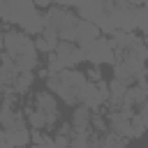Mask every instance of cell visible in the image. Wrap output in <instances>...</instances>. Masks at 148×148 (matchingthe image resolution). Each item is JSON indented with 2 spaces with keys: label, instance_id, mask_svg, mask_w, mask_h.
Masks as SVG:
<instances>
[{
  "label": "cell",
  "instance_id": "cell-1",
  "mask_svg": "<svg viewBox=\"0 0 148 148\" xmlns=\"http://www.w3.org/2000/svg\"><path fill=\"white\" fill-rule=\"evenodd\" d=\"M86 83H88L86 72H79V69H65V72H60L56 76H46L49 92H56L69 106H76L79 104V95L86 88Z\"/></svg>",
  "mask_w": 148,
  "mask_h": 148
},
{
  "label": "cell",
  "instance_id": "cell-2",
  "mask_svg": "<svg viewBox=\"0 0 148 148\" xmlns=\"http://www.w3.org/2000/svg\"><path fill=\"white\" fill-rule=\"evenodd\" d=\"M44 21H46V28L53 30L60 42H74L76 44V23H79V14H74L69 7H60V5H53L46 9L44 14Z\"/></svg>",
  "mask_w": 148,
  "mask_h": 148
},
{
  "label": "cell",
  "instance_id": "cell-3",
  "mask_svg": "<svg viewBox=\"0 0 148 148\" xmlns=\"http://www.w3.org/2000/svg\"><path fill=\"white\" fill-rule=\"evenodd\" d=\"M2 44H5V51L12 56V58H21V56H37V49H35V39L21 30H5L2 32Z\"/></svg>",
  "mask_w": 148,
  "mask_h": 148
},
{
  "label": "cell",
  "instance_id": "cell-4",
  "mask_svg": "<svg viewBox=\"0 0 148 148\" xmlns=\"http://www.w3.org/2000/svg\"><path fill=\"white\" fill-rule=\"evenodd\" d=\"M106 102H109V81H104V79L97 81V83L88 81L86 88L79 95V104L88 106L92 113H99V109L106 106Z\"/></svg>",
  "mask_w": 148,
  "mask_h": 148
},
{
  "label": "cell",
  "instance_id": "cell-5",
  "mask_svg": "<svg viewBox=\"0 0 148 148\" xmlns=\"http://www.w3.org/2000/svg\"><path fill=\"white\" fill-rule=\"evenodd\" d=\"M32 12H37L35 0H5L0 5V18L16 25H21Z\"/></svg>",
  "mask_w": 148,
  "mask_h": 148
},
{
  "label": "cell",
  "instance_id": "cell-6",
  "mask_svg": "<svg viewBox=\"0 0 148 148\" xmlns=\"http://www.w3.org/2000/svg\"><path fill=\"white\" fill-rule=\"evenodd\" d=\"M83 53H86V60H88L92 67H99V65H113V60H116V51H113L109 37H97Z\"/></svg>",
  "mask_w": 148,
  "mask_h": 148
},
{
  "label": "cell",
  "instance_id": "cell-7",
  "mask_svg": "<svg viewBox=\"0 0 148 148\" xmlns=\"http://www.w3.org/2000/svg\"><path fill=\"white\" fill-rule=\"evenodd\" d=\"M35 109H39L44 116H46V120H49V127L46 130H51V127H56V123L60 120V109H58V102H56V97H53V92H37L35 95Z\"/></svg>",
  "mask_w": 148,
  "mask_h": 148
},
{
  "label": "cell",
  "instance_id": "cell-8",
  "mask_svg": "<svg viewBox=\"0 0 148 148\" xmlns=\"http://www.w3.org/2000/svg\"><path fill=\"white\" fill-rule=\"evenodd\" d=\"M76 14L83 21H90L95 25H102V21L106 16V0H83L76 7Z\"/></svg>",
  "mask_w": 148,
  "mask_h": 148
},
{
  "label": "cell",
  "instance_id": "cell-9",
  "mask_svg": "<svg viewBox=\"0 0 148 148\" xmlns=\"http://www.w3.org/2000/svg\"><path fill=\"white\" fill-rule=\"evenodd\" d=\"M56 56L62 60V65H65L67 69H76V65H79L81 60H86V53H83L74 42H60V44L56 46Z\"/></svg>",
  "mask_w": 148,
  "mask_h": 148
},
{
  "label": "cell",
  "instance_id": "cell-10",
  "mask_svg": "<svg viewBox=\"0 0 148 148\" xmlns=\"http://www.w3.org/2000/svg\"><path fill=\"white\" fill-rule=\"evenodd\" d=\"M97 37H102L99 25H95V23H90V21L79 18V23H76V46H79L81 51H86V49H88Z\"/></svg>",
  "mask_w": 148,
  "mask_h": 148
},
{
  "label": "cell",
  "instance_id": "cell-11",
  "mask_svg": "<svg viewBox=\"0 0 148 148\" xmlns=\"http://www.w3.org/2000/svg\"><path fill=\"white\" fill-rule=\"evenodd\" d=\"M132 118H127L123 111H106V123H109V132L123 136V139H132V125H130Z\"/></svg>",
  "mask_w": 148,
  "mask_h": 148
},
{
  "label": "cell",
  "instance_id": "cell-12",
  "mask_svg": "<svg viewBox=\"0 0 148 148\" xmlns=\"http://www.w3.org/2000/svg\"><path fill=\"white\" fill-rule=\"evenodd\" d=\"M5 136H7V141L12 143V148H25L28 143H32V141H30L28 123H25V125H16V127L5 130Z\"/></svg>",
  "mask_w": 148,
  "mask_h": 148
},
{
  "label": "cell",
  "instance_id": "cell-13",
  "mask_svg": "<svg viewBox=\"0 0 148 148\" xmlns=\"http://www.w3.org/2000/svg\"><path fill=\"white\" fill-rule=\"evenodd\" d=\"M21 32H25V35H42L44 30H46V21H44V14H39V12H32L21 25Z\"/></svg>",
  "mask_w": 148,
  "mask_h": 148
},
{
  "label": "cell",
  "instance_id": "cell-14",
  "mask_svg": "<svg viewBox=\"0 0 148 148\" xmlns=\"http://www.w3.org/2000/svg\"><path fill=\"white\" fill-rule=\"evenodd\" d=\"M58 44H60V37H58L53 30H49V28H46L42 35L35 37V49H37L39 53H53Z\"/></svg>",
  "mask_w": 148,
  "mask_h": 148
},
{
  "label": "cell",
  "instance_id": "cell-15",
  "mask_svg": "<svg viewBox=\"0 0 148 148\" xmlns=\"http://www.w3.org/2000/svg\"><path fill=\"white\" fill-rule=\"evenodd\" d=\"M90 118H92L90 109L83 104H76L72 111V127L74 130H90Z\"/></svg>",
  "mask_w": 148,
  "mask_h": 148
},
{
  "label": "cell",
  "instance_id": "cell-16",
  "mask_svg": "<svg viewBox=\"0 0 148 148\" xmlns=\"http://www.w3.org/2000/svg\"><path fill=\"white\" fill-rule=\"evenodd\" d=\"M148 97H146V90L139 86V83H134V86H130L127 88V95H125V99H123V104H127V106H141L143 102H146Z\"/></svg>",
  "mask_w": 148,
  "mask_h": 148
},
{
  "label": "cell",
  "instance_id": "cell-17",
  "mask_svg": "<svg viewBox=\"0 0 148 148\" xmlns=\"http://www.w3.org/2000/svg\"><path fill=\"white\" fill-rule=\"evenodd\" d=\"M32 83H35V74H32V72H21V74L16 76V81L12 83V88H14V92L21 97V95H25V92L30 90Z\"/></svg>",
  "mask_w": 148,
  "mask_h": 148
},
{
  "label": "cell",
  "instance_id": "cell-18",
  "mask_svg": "<svg viewBox=\"0 0 148 148\" xmlns=\"http://www.w3.org/2000/svg\"><path fill=\"white\" fill-rule=\"evenodd\" d=\"M25 120H28V125H30V130H44V127H49V120H46V116L39 111V109H25Z\"/></svg>",
  "mask_w": 148,
  "mask_h": 148
},
{
  "label": "cell",
  "instance_id": "cell-19",
  "mask_svg": "<svg viewBox=\"0 0 148 148\" xmlns=\"http://www.w3.org/2000/svg\"><path fill=\"white\" fill-rule=\"evenodd\" d=\"M90 130H72L69 134V148H88Z\"/></svg>",
  "mask_w": 148,
  "mask_h": 148
},
{
  "label": "cell",
  "instance_id": "cell-20",
  "mask_svg": "<svg viewBox=\"0 0 148 148\" xmlns=\"http://www.w3.org/2000/svg\"><path fill=\"white\" fill-rule=\"evenodd\" d=\"M67 67L62 65V60L56 56V51L53 53H49V60H46V74L49 76H56V74H60V72H65Z\"/></svg>",
  "mask_w": 148,
  "mask_h": 148
},
{
  "label": "cell",
  "instance_id": "cell-21",
  "mask_svg": "<svg viewBox=\"0 0 148 148\" xmlns=\"http://www.w3.org/2000/svg\"><path fill=\"white\" fill-rule=\"evenodd\" d=\"M102 143H104V148H127V139H123L113 132L102 134Z\"/></svg>",
  "mask_w": 148,
  "mask_h": 148
},
{
  "label": "cell",
  "instance_id": "cell-22",
  "mask_svg": "<svg viewBox=\"0 0 148 148\" xmlns=\"http://www.w3.org/2000/svg\"><path fill=\"white\" fill-rule=\"evenodd\" d=\"M90 127H92V132H97V134H106V132H109V123H106V118H102L99 113H92Z\"/></svg>",
  "mask_w": 148,
  "mask_h": 148
},
{
  "label": "cell",
  "instance_id": "cell-23",
  "mask_svg": "<svg viewBox=\"0 0 148 148\" xmlns=\"http://www.w3.org/2000/svg\"><path fill=\"white\" fill-rule=\"evenodd\" d=\"M130 125H132V139H141V136L146 134V125H143V120L139 118V113H134V116H132Z\"/></svg>",
  "mask_w": 148,
  "mask_h": 148
},
{
  "label": "cell",
  "instance_id": "cell-24",
  "mask_svg": "<svg viewBox=\"0 0 148 148\" xmlns=\"http://www.w3.org/2000/svg\"><path fill=\"white\" fill-rule=\"evenodd\" d=\"M136 28H139L141 32L148 28V7H146V5L136 9Z\"/></svg>",
  "mask_w": 148,
  "mask_h": 148
},
{
  "label": "cell",
  "instance_id": "cell-25",
  "mask_svg": "<svg viewBox=\"0 0 148 148\" xmlns=\"http://www.w3.org/2000/svg\"><path fill=\"white\" fill-rule=\"evenodd\" d=\"M53 143H56V148H69V136H67V134H58V132H56Z\"/></svg>",
  "mask_w": 148,
  "mask_h": 148
},
{
  "label": "cell",
  "instance_id": "cell-26",
  "mask_svg": "<svg viewBox=\"0 0 148 148\" xmlns=\"http://www.w3.org/2000/svg\"><path fill=\"white\" fill-rule=\"evenodd\" d=\"M88 148H104V143H102V134H97V132H90Z\"/></svg>",
  "mask_w": 148,
  "mask_h": 148
},
{
  "label": "cell",
  "instance_id": "cell-27",
  "mask_svg": "<svg viewBox=\"0 0 148 148\" xmlns=\"http://www.w3.org/2000/svg\"><path fill=\"white\" fill-rule=\"evenodd\" d=\"M86 79H88V81H92V83L102 81V72H99V67H90V69L86 72Z\"/></svg>",
  "mask_w": 148,
  "mask_h": 148
},
{
  "label": "cell",
  "instance_id": "cell-28",
  "mask_svg": "<svg viewBox=\"0 0 148 148\" xmlns=\"http://www.w3.org/2000/svg\"><path fill=\"white\" fill-rule=\"evenodd\" d=\"M136 113H139V118L143 120V125H146V130H148V99L139 106V111H136Z\"/></svg>",
  "mask_w": 148,
  "mask_h": 148
},
{
  "label": "cell",
  "instance_id": "cell-29",
  "mask_svg": "<svg viewBox=\"0 0 148 148\" xmlns=\"http://www.w3.org/2000/svg\"><path fill=\"white\" fill-rule=\"evenodd\" d=\"M32 148H56V143H53V139L49 136L44 143H32Z\"/></svg>",
  "mask_w": 148,
  "mask_h": 148
},
{
  "label": "cell",
  "instance_id": "cell-30",
  "mask_svg": "<svg viewBox=\"0 0 148 148\" xmlns=\"http://www.w3.org/2000/svg\"><path fill=\"white\" fill-rule=\"evenodd\" d=\"M0 148H12V143H9L7 136H5V130H0Z\"/></svg>",
  "mask_w": 148,
  "mask_h": 148
},
{
  "label": "cell",
  "instance_id": "cell-31",
  "mask_svg": "<svg viewBox=\"0 0 148 148\" xmlns=\"http://www.w3.org/2000/svg\"><path fill=\"white\" fill-rule=\"evenodd\" d=\"M53 2H56V0H35V5H37V7H44V9L53 7Z\"/></svg>",
  "mask_w": 148,
  "mask_h": 148
},
{
  "label": "cell",
  "instance_id": "cell-32",
  "mask_svg": "<svg viewBox=\"0 0 148 148\" xmlns=\"http://www.w3.org/2000/svg\"><path fill=\"white\" fill-rule=\"evenodd\" d=\"M139 86H141V88H143V90H146V97H148V79H146V81H143V83H139Z\"/></svg>",
  "mask_w": 148,
  "mask_h": 148
},
{
  "label": "cell",
  "instance_id": "cell-33",
  "mask_svg": "<svg viewBox=\"0 0 148 148\" xmlns=\"http://www.w3.org/2000/svg\"><path fill=\"white\" fill-rule=\"evenodd\" d=\"M5 51V44H2V35H0V53Z\"/></svg>",
  "mask_w": 148,
  "mask_h": 148
},
{
  "label": "cell",
  "instance_id": "cell-34",
  "mask_svg": "<svg viewBox=\"0 0 148 148\" xmlns=\"http://www.w3.org/2000/svg\"><path fill=\"white\" fill-rule=\"evenodd\" d=\"M143 39H146V42H148V28H146V30H143Z\"/></svg>",
  "mask_w": 148,
  "mask_h": 148
},
{
  "label": "cell",
  "instance_id": "cell-35",
  "mask_svg": "<svg viewBox=\"0 0 148 148\" xmlns=\"http://www.w3.org/2000/svg\"><path fill=\"white\" fill-rule=\"evenodd\" d=\"M2 90H5V83H2V79H0V92H2Z\"/></svg>",
  "mask_w": 148,
  "mask_h": 148
},
{
  "label": "cell",
  "instance_id": "cell-36",
  "mask_svg": "<svg viewBox=\"0 0 148 148\" xmlns=\"http://www.w3.org/2000/svg\"><path fill=\"white\" fill-rule=\"evenodd\" d=\"M113 2H125V5H127V0H113Z\"/></svg>",
  "mask_w": 148,
  "mask_h": 148
},
{
  "label": "cell",
  "instance_id": "cell-37",
  "mask_svg": "<svg viewBox=\"0 0 148 148\" xmlns=\"http://www.w3.org/2000/svg\"><path fill=\"white\" fill-rule=\"evenodd\" d=\"M146 49H148V42H146ZM146 62H148V58H146Z\"/></svg>",
  "mask_w": 148,
  "mask_h": 148
}]
</instances>
